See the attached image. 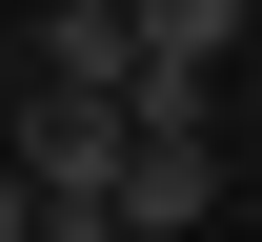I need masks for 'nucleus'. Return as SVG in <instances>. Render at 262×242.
Returning <instances> with one entry per match:
<instances>
[{
    "label": "nucleus",
    "mask_w": 262,
    "mask_h": 242,
    "mask_svg": "<svg viewBox=\"0 0 262 242\" xmlns=\"http://www.w3.org/2000/svg\"><path fill=\"white\" fill-rule=\"evenodd\" d=\"M0 141H20V222H40V242H121V101L20 81V101H0Z\"/></svg>",
    "instance_id": "f257e3e1"
},
{
    "label": "nucleus",
    "mask_w": 262,
    "mask_h": 242,
    "mask_svg": "<svg viewBox=\"0 0 262 242\" xmlns=\"http://www.w3.org/2000/svg\"><path fill=\"white\" fill-rule=\"evenodd\" d=\"M20 81H81V101H121V81H141V20H121V0H40Z\"/></svg>",
    "instance_id": "f03ea898"
},
{
    "label": "nucleus",
    "mask_w": 262,
    "mask_h": 242,
    "mask_svg": "<svg viewBox=\"0 0 262 242\" xmlns=\"http://www.w3.org/2000/svg\"><path fill=\"white\" fill-rule=\"evenodd\" d=\"M0 242H20V182H0Z\"/></svg>",
    "instance_id": "20e7f679"
},
{
    "label": "nucleus",
    "mask_w": 262,
    "mask_h": 242,
    "mask_svg": "<svg viewBox=\"0 0 262 242\" xmlns=\"http://www.w3.org/2000/svg\"><path fill=\"white\" fill-rule=\"evenodd\" d=\"M121 20H141V61H202V81H222V40L262 20V0H121Z\"/></svg>",
    "instance_id": "7ed1b4c3"
},
{
    "label": "nucleus",
    "mask_w": 262,
    "mask_h": 242,
    "mask_svg": "<svg viewBox=\"0 0 262 242\" xmlns=\"http://www.w3.org/2000/svg\"><path fill=\"white\" fill-rule=\"evenodd\" d=\"M0 101H20V61H0Z\"/></svg>",
    "instance_id": "39448f33"
}]
</instances>
